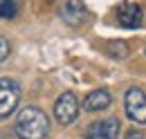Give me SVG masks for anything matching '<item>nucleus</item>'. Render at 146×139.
<instances>
[{
    "mask_svg": "<svg viewBox=\"0 0 146 139\" xmlns=\"http://www.w3.org/2000/svg\"><path fill=\"white\" fill-rule=\"evenodd\" d=\"M14 132L18 139H43L50 132V119L40 108L27 105L18 112L14 121Z\"/></svg>",
    "mask_w": 146,
    "mask_h": 139,
    "instance_id": "nucleus-1",
    "label": "nucleus"
},
{
    "mask_svg": "<svg viewBox=\"0 0 146 139\" xmlns=\"http://www.w3.org/2000/svg\"><path fill=\"white\" fill-rule=\"evenodd\" d=\"M124 108H126V117L135 123H146V94L139 87H128L124 94Z\"/></svg>",
    "mask_w": 146,
    "mask_h": 139,
    "instance_id": "nucleus-2",
    "label": "nucleus"
},
{
    "mask_svg": "<svg viewBox=\"0 0 146 139\" xmlns=\"http://www.w3.org/2000/svg\"><path fill=\"white\" fill-rule=\"evenodd\" d=\"M20 101V85L14 79H0V119L9 117Z\"/></svg>",
    "mask_w": 146,
    "mask_h": 139,
    "instance_id": "nucleus-3",
    "label": "nucleus"
},
{
    "mask_svg": "<svg viewBox=\"0 0 146 139\" xmlns=\"http://www.w3.org/2000/svg\"><path fill=\"white\" fill-rule=\"evenodd\" d=\"M79 117V101L72 92H63L54 101V119L61 126H70Z\"/></svg>",
    "mask_w": 146,
    "mask_h": 139,
    "instance_id": "nucleus-4",
    "label": "nucleus"
},
{
    "mask_svg": "<svg viewBox=\"0 0 146 139\" xmlns=\"http://www.w3.org/2000/svg\"><path fill=\"white\" fill-rule=\"evenodd\" d=\"M121 132V123L117 117H104L92 121L86 130V139H117Z\"/></svg>",
    "mask_w": 146,
    "mask_h": 139,
    "instance_id": "nucleus-5",
    "label": "nucleus"
},
{
    "mask_svg": "<svg viewBox=\"0 0 146 139\" xmlns=\"http://www.w3.org/2000/svg\"><path fill=\"white\" fill-rule=\"evenodd\" d=\"M117 23L126 29H137L144 23V11L135 2H121L117 7Z\"/></svg>",
    "mask_w": 146,
    "mask_h": 139,
    "instance_id": "nucleus-6",
    "label": "nucleus"
},
{
    "mask_svg": "<svg viewBox=\"0 0 146 139\" xmlns=\"http://www.w3.org/2000/svg\"><path fill=\"white\" fill-rule=\"evenodd\" d=\"M58 16H61V20H63L65 25L76 27V25H81V23L86 20L88 9H86V5H83L81 0H63V5H61V9H58Z\"/></svg>",
    "mask_w": 146,
    "mask_h": 139,
    "instance_id": "nucleus-7",
    "label": "nucleus"
},
{
    "mask_svg": "<svg viewBox=\"0 0 146 139\" xmlns=\"http://www.w3.org/2000/svg\"><path fill=\"white\" fill-rule=\"evenodd\" d=\"M110 92L108 90H92L86 94V99H83V110L86 112H99V110H106L110 105Z\"/></svg>",
    "mask_w": 146,
    "mask_h": 139,
    "instance_id": "nucleus-8",
    "label": "nucleus"
},
{
    "mask_svg": "<svg viewBox=\"0 0 146 139\" xmlns=\"http://www.w3.org/2000/svg\"><path fill=\"white\" fill-rule=\"evenodd\" d=\"M106 52H108L112 58H117V61H124L128 56V45L121 43V40H108V43H106Z\"/></svg>",
    "mask_w": 146,
    "mask_h": 139,
    "instance_id": "nucleus-9",
    "label": "nucleus"
},
{
    "mask_svg": "<svg viewBox=\"0 0 146 139\" xmlns=\"http://www.w3.org/2000/svg\"><path fill=\"white\" fill-rule=\"evenodd\" d=\"M18 14V7L14 0H0V18H14Z\"/></svg>",
    "mask_w": 146,
    "mask_h": 139,
    "instance_id": "nucleus-10",
    "label": "nucleus"
},
{
    "mask_svg": "<svg viewBox=\"0 0 146 139\" xmlns=\"http://www.w3.org/2000/svg\"><path fill=\"white\" fill-rule=\"evenodd\" d=\"M7 56H9V43L5 36H0V63H5Z\"/></svg>",
    "mask_w": 146,
    "mask_h": 139,
    "instance_id": "nucleus-11",
    "label": "nucleus"
},
{
    "mask_svg": "<svg viewBox=\"0 0 146 139\" xmlns=\"http://www.w3.org/2000/svg\"><path fill=\"white\" fill-rule=\"evenodd\" d=\"M126 139H144V137H142V132H135V130H130V132L126 135Z\"/></svg>",
    "mask_w": 146,
    "mask_h": 139,
    "instance_id": "nucleus-12",
    "label": "nucleus"
},
{
    "mask_svg": "<svg viewBox=\"0 0 146 139\" xmlns=\"http://www.w3.org/2000/svg\"><path fill=\"white\" fill-rule=\"evenodd\" d=\"M0 139H5V135H0Z\"/></svg>",
    "mask_w": 146,
    "mask_h": 139,
    "instance_id": "nucleus-13",
    "label": "nucleus"
}]
</instances>
